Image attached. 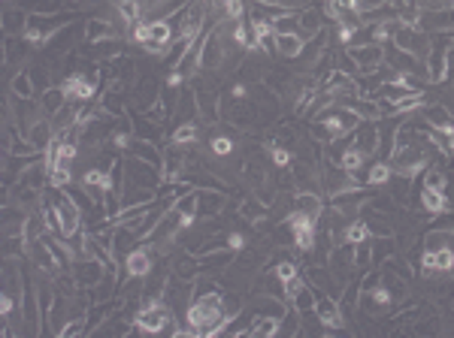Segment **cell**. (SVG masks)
<instances>
[{
	"mask_svg": "<svg viewBox=\"0 0 454 338\" xmlns=\"http://www.w3.org/2000/svg\"><path fill=\"white\" fill-rule=\"evenodd\" d=\"M360 121L363 118H358L351 109L333 103V109H324V112L312 121V133L321 142H339V139H345V136H351L354 130H358Z\"/></svg>",
	"mask_w": 454,
	"mask_h": 338,
	"instance_id": "1",
	"label": "cell"
},
{
	"mask_svg": "<svg viewBox=\"0 0 454 338\" xmlns=\"http://www.w3.org/2000/svg\"><path fill=\"white\" fill-rule=\"evenodd\" d=\"M124 185L161 190L163 187V172L154 167V163L136 158V154H127V158H124Z\"/></svg>",
	"mask_w": 454,
	"mask_h": 338,
	"instance_id": "2",
	"label": "cell"
},
{
	"mask_svg": "<svg viewBox=\"0 0 454 338\" xmlns=\"http://www.w3.org/2000/svg\"><path fill=\"white\" fill-rule=\"evenodd\" d=\"M390 43L397 45V49H403L409 54H415L418 61H427V54H430L433 49V40H430V33L421 31V27H403L400 24L394 36H390Z\"/></svg>",
	"mask_w": 454,
	"mask_h": 338,
	"instance_id": "3",
	"label": "cell"
},
{
	"mask_svg": "<svg viewBox=\"0 0 454 338\" xmlns=\"http://www.w3.org/2000/svg\"><path fill=\"white\" fill-rule=\"evenodd\" d=\"M106 266L100 260H94V257H79L76 263L70 266V278L76 281V287L79 290H91L94 284H100V281L106 278Z\"/></svg>",
	"mask_w": 454,
	"mask_h": 338,
	"instance_id": "4",
	"label": "cell"
},
{
	"mask_svg": "<svg viewBox=\"0 0 454 338\" xmlns=\"http://www.w3.org/2000/svg\"><path fill=\"white\" fill-rule=\"evenodd\" d=\"M221 31L218 27H212V33H203V45H200V70L209 72V70H221V63L227 58V49L221 43Z\"/></svg>",
	"mask_w": 454,
	"mask_h": 338,
	"instance_id": "5",
	"label": "cell"
},
{
	"mask_svg": "<svg viewBox=\"0 0 454 338\" xmlns=\"http://www.w3.org/2000/svg\"><path fill=\"white\" fill-rule=\"evenodd\" d=\"M152 254H154V248H152L149 242H145V245H136V248L124 257V275L133 278V281H145V278L152 275V269H154Z\"/></svg>",
	"mask_w": 454,
	"mask_h": 338,
	"instance_id": "6",
	"label": "cell"
},
{
	"mask_svg": "<svg viewBox=\"0 0 454 338\" xmlns=\"http://www.w3.org/2000/svg\"><path fill=\"white\" fill-rule=\"evenodd\" d=\"M318 290V287H315ZM315 317L324 330H342L345 326V308L339 305V299L327 296L324 290H318V305H315Z\"/></svg>",
	"mask_w": 454,
	"mask_h": 338,
	"instance_id": "7",
	"label": "cell"
},
{
	"mask_svg": "<svg viewBox=\"0 0 454 338\" xmlns=\"http://www.w3.org/2000/svg\"><path fill=\"white\" fill-rule=\"evenodd\" d=\"M330 272L336 275L339 284H349V278L358 272V266H354V245H349V242L333 245L330 248Z\"/></svg>",
	"mask_w": 454,
	"mask_h": 338,
	"instance_id": "8",
	"label": "cell"
},
{
	"mask_svg": "<svg viewBox=\"0 0 454 338\" xmlns=\"http://www.w3.org/2000/svg\"><path fill=\"white\" fill-rule=\"evenodd\" d=\"M424 67H427V82L430 85H442L448 79V45H433Z\"/></svg>",
	"mask_w": 454,
	"mask_h": 338,
	"instance_id": "9",
	"label": "cell"
},
{
	"mask_svg": "<svg viewBox=\"0 0 454 338\" xmlns=\"http://www.w3.org/2000/svg\"><path fill=\"white\" fill-rule=\"evenodd\" d=\"M351 145H358L363 154H376L381 148V127L376 121H360L351 133Z\"/></svg>",
	"mask_w": 454,
	"mask_h": 338,
	"instance_id": "10",
	"label": "cell"
},
{
	"mask_svg": "<svg viewBox=\"0 0 454 338\" xmlns=\"http://www.w3.org/2000/svg\"><path fill=\"white\" fill-rule=\"evenodd\" d=\"M227 208L224 190H197V217H218Z\"/></svg>",
	"mask_w": 454,
	"mask_h": 338,
	"instance_id": "11",
	"label": "cell"
},
{
	"mask_svg": "<svg viewBox=\"0 0 454 338\" xmlns=\"http://www.w3.org/2000/svg\"><path fill=\"white\" fill-rule=\"evenodd\" d=\"M85 40L91 45H97V43H103V40H122V27L112 24L109 18H88Z\"/></svg>",
	"mask_w": 454,
	"mask_h": 338,
	"instance_id": "12",
	"label": "cell"
},
{
	"mask_svg": "<svg viewBox=\"0 0 454 338\" xmlns=\"http://www.w3.org/2000/svg\"><path fill=\"white\" fill-rule=\"evenodd\" d=\"M288 302H291V308H294L300 317L315 314V305H318V290H315V284H312V281H306V284L300 287L297 293L288 299Z\"/></svg>",
	"mask_w": 454,
	"mask_h": 338,
	"instance_id": "13",
	"label": "cell"
},
{
	"mask_svg": "<svg viewBox=\"0 0 454 338\" xmlns=\"http://www.w3.org/2000/svg\"><path fill=\"white\" fill-rule=\"evenodd\" d=\"M324 31V18L318 9H300L297 13V33L303 36V40H312Z\"/></svg>",
	"mask_w": 454,
	"mask_h": 338,
	"instance_id": "14",
	"label": "cell"
},
{
	"mask_svg": "<svg viewBox=\"0 0 454 338\" xmlns=\"http://www.w3.org/2000/svg\"><path fill=\"white\" fill-rule=\"evenodd\" d=\"M294 208H300V212H306L312 221H321L324 215V199L318 190H297V199H294Z\"/></svg>",
	"mask_w": 454,
	"mask_h": 338,
	"instance_id": "15",
	"label": "cell"
},
{
	"mask_svg": "<svg viewBox=\"0 0 454 338\" xmlns=\"http://www.w3.org/2000/svg\"><path fill=\"white\" fill-rule=\"evenodd\" d=\"M421 206L430 215H448V212H454V203L445 197V190H433V187L421 190Z\"/></svg>",
	"mask_w": 454,
	"mask_h": 338,
	"instance_id": "16",
	"label": "cell"
},
{
	"mask_svg": "<svg viewBox=\"0 0 454 338\" xmlns=\"http://www.w3.org/2000/svg\"><path fill=\"white\" fill-rule=\"evenodd\" d=\"M133 136L136 139H145V142H163V124H158V121H152L149 115L145 118H133ZM163 148V145H161Z\"/></svg>",
	"mask_w": 454,
	"mask_h": 338,
	"instance_id": "17",
	"label": "cell"
},
{
	"mask_svg": "<svg viewBox=\"0 0 454 338\" xmlns=\"http://www.w3.org/2000/svg\"><path fill=\"white\" fill-rule=\"evenodd\" d=\"M276 52L281 58H300L306 52V40L300 33H276Z\"/></svg>",
	"mask_w": 454,
	"mask_h": 338,
	"instance_id": "18",
	"label": "cell"
},
{
	"mask_svg": "<svg viewBox=\"0 0 454 338\" xmlns=\"http://www.w3.org/2000/svg\"><path fill=\"white\" fill-rule=\"evenodd\" d=\"M67 103H70V97L64 94V88H61V85H58V88H45V91H43V97H40V106H43L45 118H54V115H58Z\"/></svg>",
	"mask_w": 454,
	"mask_h": 338,
	"instance_id": "19",
	"label": "cell"
},
{
	"mask_svg": "<svg viewBox=\"0 0 454 338\" xmlns=\"http://www.w3.org/2000/svg\"><path fill=\"white\" fill-rule=\"evenodd\" d=\"M281 332V317H272V314H258L249 326V335L254 338H272Z\"/></svg>",
	"mask_w": 454,
	"mask_h": 338,
	"instance_id": "20",
	"label": "cell"
},
{
	"mask_svg": "<svg viewBox=\"0 0 454 338\" xmlns=\"http://www.w3.org/2000/svg\"><path fill=\"white\" fill-rule=\"evenodd\" d=\"M197 139H200L197 121H182L176 130L170 133V145H179V148H191V145H197Z\"/></svg>",
	"mask_w": 454,
	"mask_h": 338,
	"instance_id": "21",
	"label": "cell"
},
{
	"mask_svg": "<svg viewBox=\"0 0 454 338\" xmlns=\"http://www.w3.org/2000/svg\"><path fill=\"white\" fill-rule=\"evenodd\" d=\"M294 233V248L303 251V254H312L315 251V239H318V224H300V226H291Z\"/></svg>",
	"mask_w": 454,
	"mask_h": 338,
	"instance_id": "22",
	"label": "cell"
},
{
	"mask_svg": "<svg viewBox=\"0 0 454 338\" xmlns=\"http://www.w3.org/2000/svg\"><path fill=\"white\" fill-rule=\"evenodd\" d=\"M27 139H31L36 148L45 151V145L54 139V127H52V118H40L36 124H31V130H27Z\"/></svg>",
	"mask_w": 454,
	"mask_h": 338,
	"instance_id": "23",
	"label": "cell"
},
{
	"mask_svg": "<svg viewBox=\"0 0 454 338\" xmlns=\"http://www.w3.org/2000/svg\"><path fill=\"white\" fill-rule=\"evenodd\" d=\"M367 158H369V154H363L358 145H349V148H342L339 163H342V169H349L351 176H358L360 169H367Z\"/></svg>",
	"mask_w": 454,
	"mask_h": 338,
	"instance_id": "24",
	"label": "cell"
},
{
	"mask_svg": "<svg viewBox=\"0 0 454 338\" xmlns=\"http://www.w3.org/2000/svg\"><path fill=\"white\" fill-rule=\"evenodd\" d=\"M367 239H372V233H369V224H367V221H358V217H351V221L342 226V242H349V245H360V242H367Z\"/></svg>",
	"mask_w": 454,
	"mask_h": 338,
	"instance_id": "25",
	"label": "cell"
},
{
	"mask_svg": "<svg viewBox=\"0 0 454 338\" xmlns=\"http://www.w3.org/2000/svg\"><path fill=\"white\" fill-rule=\"evenodd\" d=\"M394 178V163L390 160H376L372 167L367 169V185L369 187H379V185H388Z\"/></svg>",
	"mask_w": 454,
	"mask_h": 338,
	"instance_id": "26",
	"label": "cell"
},
{
	"mask_svg": "<svg viewBox=\"0 0 454 338\" xmlns=\"http://www.w3.org/2000/svg\"><path fill=\"white\" fill-rule=\"evenodd\" d=\"M36 94V85H34V76L27 70H18L13 76V97L15 100H34Z\"/></svg>",
	"mask_w": 454,
	"mask_h": 338,
	"instance_id": "27",
	"label": "cell"
},
{
	"mask_svg": "<svg viewBox=\"0 0 454 338\" xmlns=\"http://www.w3.org/2000/svg\"><path fill=\"white\" fill-rule=\"evenodd\" d=\"M263 151H267L270 158H272L276 169H291V163H294V154H291V148L279 145L276 139H267V142H263Z\"/></svg>",
	"mask_w": 454,
	"mask_h": 338,
	"instance_id": "28",
	"label": "cell"
},
{
	"mask_svg": "<svg viewBox=\"0 0 454 338\" xmlns=\"http://www.w3.org/2000/svg\"><path fill=\"white\" fill-rule=\"evenodd\" d=\"M263 215H267V206H263L258 197L245 199V203L240 206V217H245V221H251V224H261Z\"/></svg>",
	"mask_w": 454,
	"mask_h": 338,
	"instance_id": "29",
	"label": "cell"
},
{
	"mask_svg": "<svg viewBox=\"0 0 454 338\" xmlns=\"http://www.w3.org/2000/svg\"><path fill=\"white\" fill-rule=\"evenodd\" d=\"M85 332H88V314H82V317H70V321L58 330V338H79Z\"/></svg>",
	"mask_w": 454,
	"mask_h": 338,
	"instance_id": "30",
	"label": "cell"
},
{
	"mask_svg": "<svg viewBox=\"0 0 454 338\" xmlns=\"http://www.w3.org/2000/svg\"><path fill=\"white\" fill-rule=\"evenodd\" d=\"M372 239L367 242H360V245H354V266H358V272H367L372 266Z\"/></svg>",
	"mask_w": 454,
	"mask_h": 338,
	"instance_id": "31",
	"label": "cell"
},
{
	"mask_svg": "<svg viewBox=\"0 0 454 338\" xmlns=\"http://www.w3.org/2000/svg\"><path fill=\"white\" fill-rule=\"evenodd\" d=\"M300 275V266L294 260H279V263H272V278L279 281V284H285V281L291 278H297Z\"/></svg>",
	"mask_w": 454,
	"mask_h": 338,
	"instance_id": "32",
	"label": "cell"
},
{
	"mask_svg": "<svg viewBox=\"0 0 454 338\" xmlns=\"http://www.w3.org/2000/svg\"><path fill=\"white\" fill-rule=\"evenodd\" d=\"M221 248H227V236H212V239H203L200 245H194L191 254H194V257H206V254L221 251Z\"/></svg>",
	"mask_w": 454,
	"mask_h": 338,
	"instance_id": "33",
	"label": "cell"
},
{
	"mask_svg": "<svg viewBox=\"0 0 454 338\" xmlns=\"http://www.w3.org/2000/svg\"><path fill=\"white\" fill-rule=\"evenodd\" d=\"M236 148V142L230 139V136H212L209 139V151H212V158H230Z\"/></svg>",
	"mask_w": 454,
	"mask_h": 338,
	"instance_id": "34",
	"label": "cell"
},
{
	"mask_svg": "<svg viewBox=\"0 0 454 338\" xmlns=\"http://www.w3.org/2000/svg\"><path fill=\"white\" fill-rule=\"evenodd\" d=\"M424 187L445 190V187H448V176H445L439 167H427V169H424Z\"/></svg>",
	"mask_w": 454,
	"mask_h": 338,
	"instance_id": "35",
	"label": "cell"
},
{
	"mask_svg": "<svg viewBox=\"0 0 454 338\" xmlns=\"http://www.w3.org/2000/svg\"><path fill=\"white\" fill-rule=\"evenodd\" d=\"M131 40L140 43V45H145L152 40V22H149V18H140V22L131 27Z\"/></svg>",
	"mask_w": 454,
	"mask_h": 338,
	"instance_id": "36",
	"label": "cell"
},
{
	"mask_svg": "<svg viewBox=\"0 0 454 338\" xmlns=\"http://www.w3.org/2000/svg\"><path fill=\"white\" fill-rule=\"evenodd\" d=\"M13 314H15V293L3 290V299H0V317H3V321H9Z\"/></svg>",
	"mask_w": 454,
	"mask_h": 338,
	"instance_id": "37",
	"label": "cell"
},
{
	"mask_svg": "<svg viewBox=\"0 0 454 338\" xmlns=\"http://www.w3.org/2000/svg\"><path fill=\"white\" fill-rule=\"evenodd\" d=\"M227 248H230L233 254H240L245 248V236L242 233H227Z\"/></svg>",
	"mask_w": 454,
	"mask_h": 338,
	"instance_id": "38",
	"label": "cell"
},
{
	"mask_svg": "<svg viewBox=\"0 0 454 338\" xmlns=\"http://www.w3.org/2000/svg\"><path fill=\"white\" fill-rule=\"evenodd\" d=\"M388 3H394L397 9H409V6H415V0H388Z\"/></svg>",
	"mask_w": 454,
	"mask_h": 338,
	"instance_id": "39",
	"label": "cell"
},
{
	"mask_svg": "<svg viewBox=\"0 0 454 338\" xmlns=\"http://www.w3.org/2000/svg\"><path fill=\"white\" fill-rule=\"evenodd\" d=\"M67 3H73V6H76V3H82V0H67Z\"/></svg>",
	"mask_w": 454,
	"mask_h": 338,
	"instance_id": "40",
	"label": "cell"
}]
</instances>
